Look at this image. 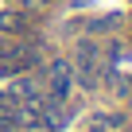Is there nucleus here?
Listing matches in <instances>:
<instances>
[{
    "label": "nucleus",
    "mask_w": 132,
    "mask_h": 132,
    "mask_svg": "<svg viewBox=\"0 0 132 132\" xmlns=\"http://www.w3.org/2000/svg\"><path fill=\"white\" fill-rule=\"evenodd\" d=\"M47 4H51V0H20L23 12H39V8H47Z\"/></svg>",
    "instance_id": "nucleus-2"
},
{
    "label": "nucleus",
    "mask_w": 132,
    "mask_h": 132,
    "mask_svg": "<svg viewBox=\"0 0 132 132\" xmlns=\"http://www.w3.org/2000/svg\"><path fill=\"white\" fill-rule=\"evenodd\" d=\"M113 27H117V20H113V16H97V20L82 23V31H86V35H101V31H113Z\"/></svg>",
    "instance_id": "nucleus-1"
}]
</instances>
